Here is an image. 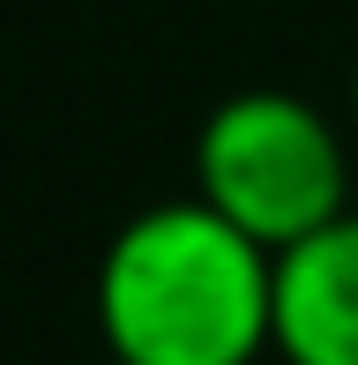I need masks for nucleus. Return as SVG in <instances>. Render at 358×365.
I'll list each match as a JSON object with an SVG mask.
<instances>
[{"label":"nucleus","mask_w":358,"mask_h":365,"mask_svg":"<svg viewBox=\"0 0 358 365\" xmlns=\"http://www.w3.org/2000/svg\"><path fill=\"white\" fill-rule=\"evenodd\" d=\"M97 336L120 365H254L276 351V254L202 194L157 202L105 246Z\"/></svg>","instance_id":"1"},{"label":"nucleus","mask_w":358,"mask_h":365,"mask_svg":"<svg viewBox=\"0 0 358 365\" xmlns=\"http://www.w3.org/2000/svg\"><path fill=\"white\" fill-rule=\"evenodd\" d=\"M194 194L254 246L284 254L351 209V157L321 105L291 90H239L194 135Z\"/></svg>","instance_id":"2"},{"label":"nucleus","mask_w":358,"mask_h":365,"mask_svg":"<svg viewBox=\"0 0 358 365\" xmlns=\"http://www.w3.org/2000/svg\"><path fill=\"white\" fill-rule=\"evenodd\" d=\"M276 358L358 365V209L276 254Z\"/></svg>","instance_id":"3"},{"label":"nucleus","mask_w":358,"mask_h":365,"mask_svg":"<svg viewBox=\"0 0 358 365\" xmlns=\"http://www.w3.org/2000/svg\"><path fill=\"white\" fill-rule=\"evenodd\" d=\"M351 120H358V68H351Z\"/></svg>","instance_id":"4"},{"label":"nucleus","mask_w":358,"mask_h":365,"mask_svg":"<svg viewBox=\"0 0 358 365\" xmlns=\"http://www.w3.org/2000/svg\"><path fill=\"white\" fill-rule=\"evenodd\" d=\"M105 365H120V358H105Z\"/></svg>","instance_id":"5"}]
</instances>
